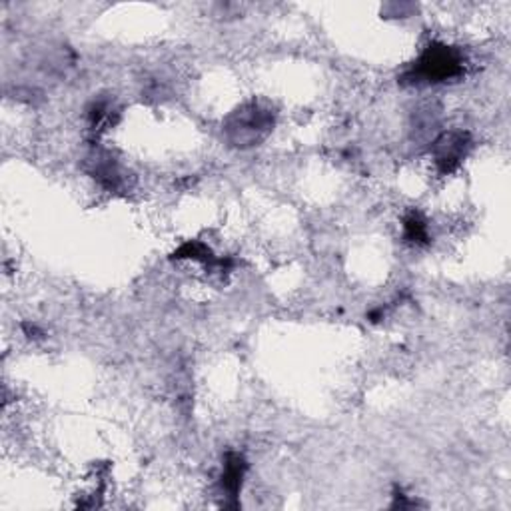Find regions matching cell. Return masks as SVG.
<instances>
[{"label":"cell","instance_id":"cell-1","mask_svg":"<svg viewBox=\"0 0 511 511\" xmlns=\"http://www.w3.org/2000/svg\"><path fill=\"white\" fill-rule=\"evenodd\" d=\"M466 70V61L457 50L446 45H432L424 50V54L417 58V62L412 66V70L406 74L409 82H448L451 78L462 77Z\"/></svg>","mask_w":511,"mask_h":511},{"label":"cell","instance_id":"cell-2","mask_svg":"<svg viewBox=\"0 0 511 511\" xmlns=\"http://www.w3.org/2000/svg\"><path fill=\"white\" fill-rule=\"evenodd\" d=\"M272 112L252 103L230 116L226 132L236 146H254L272 130Z\"/></svg>","mask_w":511,"mask_h":511},{"label":"cell","instance_id":"cell-6","mask_svg":"<svg viewBox=\"0 0 511 511\" xmlns=\"http://www.w3.org/2000/svg\"><path fill=\"white\" fill-rule=\"evenodd\" d=\"M174 258H192V260H212V252L200 242H186L182 248L174 252Z\"/></svg>","mask_w":511,"mask_h":511},{"label":"cell","instance_id":"cell-4","mask_svg":"<svg viewBox=\"0 0 511 511\" xmlns=\"http://www.w3.org/2000/svg\"><path fill=\"white\" fill-rule=\"evenodd\" d=\"M246 459L240 454H228L224 459V472H222V491H226L228 498H236L242 490V482L246 475Z\"/></svg>","mask_w":511,"mask_h":511},{"label":"cell","instance_id":"cell-3","mask_svg":"<svg viewBox=\"0 0 511 511\" xmlns=\"http://www.w3.org/2000/svg\"><path fill=\"white\" fill-rule=\"evenodd\" d=\"M472 140L467 132H448L441 138L435 140L433 158L441 174L454 172L467 154Z\"/></svg>","mask_w":511,"mask_h":511},{"label":"cell","instance_id":"cell-5","mask_svg":"<svg viewBox=\"0 0 511 511\" xmlns=\"http://www.w3.org/2000/svg\"><path fill=\"white\" fill-rule=\"evenodd\" d=\"M404 230H406V238L409 242H414V244H425L427 242V224L417 212L406 216Z\"/></svg>","mask_w":511,"mask_h":511}]
</instances>
